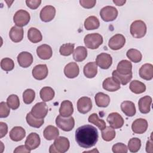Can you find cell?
<instances>
[{"label": "cell", "instance_id": "25", "mask_svg": "<svg viewBox=\"0 0 153 153\" xmlns=\"http://www.w3.org/2000/svg\"><path fill=\"white\" fill-rule=\"evenodd\" d=\"M9 136L12 140L19 142L22 140L25 137L26 131L20 126H16L11 130Z\"/></svg>", "mask_w": 153, "mask_h": 153}, {"label": "cell", "instance_id": "1", "mask_svg": "<svg viewBox=\"0 0 153 153\" xmlns=\"http://www.w3.org/2000/svg\"><path fill=\"white\" fill-rule=\"evenodd\" d=\"M99 134L96 127L91 125H84L75 131V140L78 145L84 148H90L96 145Z\"/></svg>", "mask_w": 153, "mask_h": 153}, {"label": "cell", "instance_id": "46", "mask_svg": "<svg viewBox=\"0 0 153 153\" xmlns=\"http://www.w3.org/2000/svg\"><path fill=\"white\" fill-rule=\"evenodd\" d=\"M112 151L114 153H127L128 148L123 143H117L112 146Z\"/></svg>", "mask_w": 153, "mask_h": 153}, {"label": "cell", "instance_id": "32", "mask_svg": "<svg viewBox=\"0 0 153 153\" xmlns=\"http://www.w3.org/2000/svg\"><path fill=\"white\" fill-rule=\"evenodd\" d=\"M99 26V20L98 18L94 16L88 17L84 21V27L88 30L97 29Z\"/></svg>", "mask_w": 153, "mask_h": 153}, {"label": "cell", "instance_id": "15", "mask_svg": "<svg viewBox=\"0 0 153 153\" xmlns=\"http://www.w3.org/2000/svg\"><path fill=\"white\" fill-rule=\"evenodd\" d=\"M148 126V122L145 119L137 118L131 124V129L134 133L142 134L146 131Z\"/></svg>", "mask_w": 153, "mask_h": 153}, {"label": "cell", "instance_id": "37", "mask_svg": "<svg viewBox=\"0 0 153 153\" xmlns=\"http://www.w3.org/2000/svg\"><path fill=\"white\" fill-rule=\"evenodd\" d=\"M26 120L27 123L31 127L35 128H39L42 126L44 123V119H39L34 117L31 112L27 114L26 117Z\"/></svg>", "mask_w": 153, "mask_h": 153}, {"label": "cell", "instance_id": "6", "mask_svg": "<svg viewBox=\"0 0 153 153\" xmlns=\"http://www.w3.org/2000/svg\"><path fill=\"white\" fill-rule=\"evenodd\" d=\"M117 9L112 6H106L102 8L100 11V16L102 19L106 22H112L118 16Z\"/></svg>", "mask_w": 153, "mask_h": 153}, {"label": "cell", "instance_id": "7", "mask_svg": "<svg viewBox=\"0 0 153 153\" xmlns=\"http://www.w3.org/2000/svg\"><path fill=\"white\" fill-rule=\"evenodd\" d=\"M29 13L24 10H19L16 12L13 16V21L16 25L19 27L26 26L30 21Z\"/></svg>", "mask_w": 153, "mask_h": 153}, {"label": "cell", "instance_id": "31", "mask_svg": "<svg viewBox=\"0 0 153 153\" xmlns=\"http://www.w3.org/2000/svg\"><path fill=\"white\" fill-rule=\"evenodd\" d=\"M27 38L32 43H38L42 41L41 32L35 27H30L27 31Z\"/></svg>", "mask_w": 153, "mask_h": 153}, {"label": "cell", "instance_id": "44", "mask_svg": "<svg viewBox=\"0 0 153 153\" xmlns=\"http://www.w3.org/2000/svg\"><path fill=\"white\" fill-rule=\"evenodd\" d=\"M35 97V92L33 90L28 88L24 91L23 93V102L26 104H30L33 102Z\"/></svg>", "mask_w": 153, "mask_h": 153}, {"label": "cell", "instance_id": "50", "mask_svg": "<svg viewBox=\"0 0 153 153\" xmlns=\"http://www.w3.org/2000/svg\"><path fill=\"white\" fill-rule=\"evenodd\" d=\"M8 132V126L5 123L0 122V138L5 136Z\"/></svg>", "mask_w": 153, "mask_h": 153}, {"label": "cell", "instance_id": "35", "mask_svg": "<svg viewBox=\"0 0 153 153\" xmlns=\"http://www.w3.org/2000/svg\"><path fill=\"white\" fill-rule=\"evenodd\" d=\"M129 88L131 92L135 94H141L146 90V86L145 84L138 80H133L131 81Z\"/></svg>", "mask_w": 153, "mask_h": 153}, {"label": "cell", "instance_id": "13", "mask_svg": "<svg viewBox=\"0 0 153 153\" xmlns=\"http://www.w3.org/2000/svg\"><path fill=\"white\" fill-rule=\"evenodd\" d=\"M107 121L113 128H120L123 127L124 121L121 115L118 112H112L107 117Z\"/></svg>", "mask_w": 153, "mask_h": 153}, {"label": "cell", "instance_id": "27", "mask_svg": "<svg viewBox=\"0 0 153 153\" xmlns=\"http://www.w3.org/2000/svg\"><path fill=\"white\" fill-rule=\"evenodd\" d=\"M84 75L88 78H93L97 75V65L96 62H91L87 63L83 69Z\"/></svg>", "mask_w": 153, "mask_h": 153}, {"label": "cell", "instance_id": "12", "mask_svg": "<svg viewBox=\"0 0 153 153\" xmlns=\"http://www.w3.org/2000/svg\"><path fill=\"white\" fill-rule=\"evenodd\" d=\"M56 9L52 5H46L43 7L39 14L41 20L44 22H49L55 17Z\"/></svg>", "mask_w": 153, "mask_h": 153}, {"label": "cell", "instance_id": "22", "mask_svg": "<svg viewBox=\"0 0 153 153\" xmlns=\"http://www.w3.org/2000/svg\"><path fill=\"white\" fill-rule=\"evenodd\" d=\"M151 97L149 96H145L141 97L138 102V107L139 111L142 114H148L151 110Z\"/></svg>", "mask_w": 153, "mask_h": 153}, {"label": "cell", "instance_id": "21", "mask_svg": "<svg viewBox=\"0 0 153 153\" xmlns=\"http://www.w3.org/2000/svg\"><path fill=\"white\" fill-rule=\"evenodd\" d=\"M36 54L40 59L43 60H48L52 56V48L47 44L41 45L38 47L36 49Z\"/></svg>", "mask_w": 153, "mask_h": 153}, {"label": "cell", "instance_id": "49", "mask_svg": "<svg viewBox=\"0 0 153 153\" xmlns=\"http://www.w3.org/2000/svg\"><path fill=\"white\" fill-rule=\"evenodd\" d=\"M41 0H26V4L27 6L32 10L36 9L41 4Z\"/></svg>", "mask_w": 153, "mask_h": 153}, {"label": "cell", "instance_id": "28", "mask_svg": "<svg viewBox=\"0 0 153 153\" xmlns=\"http://www.w3.org/2000/svg\"><path fill=\"white\" fill-rule=\"evenodd\" d=\"M117 71L121 74L128 75L132 73V64L127 60H122L118 63Z\"/></svg>", "mask_w": 153, "mask_h": 153}, {"label": "cell", "instance_id": "2", "mask_svg": "<svg viewBox=\"0 0 153 153\" xmlns=\"http://www.w3.org/2000/svg\"><path fill=\"white\" fill-rule=\"evenodd\" d=\"M70 143L68 138L63 136L57 137L53 144L49 148L50 153H64L68 151Z\"/></svg>", "mask_w": 153, "mask_h": 153}, {"label": "cell", "instance_id": "4", "mask_svg": "<svg viewBox=\"0 0 153 153\" xmlns=\"http://www.w3.org/2000/svg\"><path fill=\"white\" fill-rule=\"evenodd\" d=\"M84 42L87 48L94 50L103 43V37L98 33H90L85 36Z\"/></svg>", "mask_w": 153, "mask_h": 153}, {"label": "cell", "instance_id": "18", "mask_svg": "<svg viewBox=\"0 0 153 153\" xmlns=\"http://www.w3.org/2000/svg\"><path fill=\"white\" fill-rule=\"evenodd\" d=\"M17 62L21 67L25 68H27L30 66L33 62V56L29 52H21L17 56Z\"/></svg>", "mask_w": 153, "mask_h": 153}, {"label": "cell", "instance_id": "14", "mask_svg": "<svg viewBox=\"0 0 153 153\" xmlns=\"http://www.w3.org/2000/svg\"><path fill=\"white\" fill-rule=\"evenodd\" d=\"M48 73V68L45 64H39L36 65L32 69V75L37 80H42L45 79Z\"/></svg>", "mask_w": 153, "mask_h": 153}, {"label": "cell", "instance_id": "39", "mask_svg": "<svg viewBox=\"0 0 153 153\" xmlns=\"http://www.w3.org/2000/svg\"><path fill=\"white\" fill-rule=\"evenodd\" d=\"M127 57L133 62L138 63L142 60V55L141 53L136 49L130 48L126 53Z\"/></svg>", "mask_w": 153, "mask_h": 153}, {"label": "cell", "instance_id": "10", "mask_svg": "<svg viewBox=\"0 0 153 153\" xmlns=\"http://www.w3.org/2000/svg\"><path fill=\"white\" fill-rule=\"evenodd\" d=\"M96 63L101 69H107L112 65V58L109 54L102 53L97 56Z\"/></svg>", "mask_w": 153, "mask_h": 153}, {"label": "cell", "instance_id": "48", "mask_svg": "<svg viewBox=\"0 0 153 153\" xmlns=\"http://www.w3.org/2000/svg\"><path fill=\"white\" fill-rule=\"evenodd\" d=\"M96 1L95 0H80L79 4L80 5L87 9L91 8L94 7L96 5Z\"/></svg>", "mask_w": 153, "mask_h": 153}, {"label": "cell", "instance_id": "33", "mask_svg": "<svg viewBox=\"0 0 153 153\" xmlns=\"http://www.w3.org/2000/svg\"><path fill=\"white\" fill-rule=\"evenodd\" d=\"M87 56V48L84 46L77 47L73 53V58L76 62H82Z\"/></svg>", "mask_w": 153, "mask_h": 153}, {"label": "cell", "instance_id": "42", "mask_svg": "<svg viewBox=\"0 0 153 153\" xmlns=\"http://www.w3.org/2000/svg\"><path fill=\"white\" fill-rule=\"evenodd\" d=\"M74 44L66 43L60 46L59 48V53L62 56H68L74 53Z\"/></svg>", "mask_w": 153, "mask_h": 153}, {"label": "cell", "instance_id": "24", "mask_svg": "<svg viewBox=\"0 0 153 153\" xmlns=\"http://www.w3.org/2000/svg\"><path fill=\"white\" fill-rule=\"evenodd\" d=\"M74 112L72 103L68 100H63L61 103L59 108V114L63 117H71Z\"/></svg>", "mask_w": 153, "mask_h": 153}, {"label": "cell", "instance_id": "30", "mask_svg": "<svg viewBox=\"0 0 153 153\" xmlns=\"http://www.w3.org/2000/svg\"><path fill=\"white\" fill-rule=\"evenodd\" d=\"M59 134V131L57 128L51 125L47 126L43 131L44 137L48 140L55 139L57 137H58Z\"/></svg>", "mask_w": 153, "mask_h": 153}, {"label": "cell", "instance_id": "23", "mask_svg": "<svg viewBox=\"0 0 153 153\" xmlns=\"http://www.w3.org/2000/svg\"><path fill=\"white\" fill-rule=\"evenodd\" d=\"M24 31L21 27L17 26H13L9 32V36L11 40L14 42H19L23 38Z\"/></svg>", "mask_w": 153, "mask_h": 153}, {"label": "cell", "instance_id": "52", "mask_svg": "<svg viewBox=\"0 0 153 153\" xmlns=\"http://www.w3.org/2000/svg\"><path fill=\"white\" fill-rule=\"evenodd\" d=\"M152 140L151 139V136L149 140H148L146 145V151L147 152H152Z\"/></svg>", "mask_w": 153, "mask_h": 153}, {"label": "cell", "instance_id": "45", "mask_svg": "<svg viewBox=\"0 0 153 153\" xmlns=\"http://www.w3.org/2000/svg\"><path fill=\"white\" fill-rule=\"evenodd\" d=\"M1 67L2 69L7 72L12 71L14 68V61L10 58H4L1 61Z\"/></svg>", "mask_w": 153, "mask_h": 153}, {"label": "cell", "instance_id": "8", "mask_svg": "<svg viewBox=\"0 0 153 153\" xmlns=\"http://www.w3.org/2000/svg\"><path fill=\"white\" fill-rule=\"evenodd\" d=\"M48 111V108L47 104L44 102H38L36 103L31 109L32 115L39 119H44L46 117Z\"/></svg>", "mask_w": 153, "mask_h": 153}, {"label": "cell", "instance_id": "11", "mask_svg": "<svg viewBox=\"0 0 153 153\" xmlns=\"http://www.w3.org/2000/svg\"><path fill=\"white\" fill-rule=\"evenodd\" d=\"M92 106V101L88 97H82L77 102V109L79 112L82 114L88 113L91 109Z\"/></svg>", "mask_w": 153, "mask_h": 153}, {"label": "cell", "instance_id": "41", "mask_svg": "<svg viewBox=\"0 0 153 153\" xmlns=\"http://www.w3.org/2000/svg\"><path fill=\"white\" fill-rule=\"evenodd\" d=\"M141 147V140L137 137H133L128 142V149L131 152H137Z\"/></svg>", "mask_w": 153, "mask_h": 153}, {"label": "cell", "instance_id": "53", "mask_svg": "<svg viewBox=\"0 0 153 153\" xmlns=\"http://www.w3.org/2000/svg\"><path fill=\"white\" fill-rule=\"evenodd\" d=\"M126 1L123 0V1H119V0H114L113 2L117 6H123L125 3Z\"/></svg>", "mask_w": 153, "mask_h": 153}, {"label": "cell", "instance_id": "38", "mask_svg": "<svg viewBox=\"0 0 153 153\" xmlns=\"http://www.w3.org/2000/svg\"><path fill=\"white\" fill-rule=\"evenodd\" d=\"M88 121L89 123L96 126L100 130H102L103 129H104L106 127L105 121L102 119H100L98 117L97 114L96 113L91 114L88 117Z\"/></svg>", "mask_w": 153, "mask_h": 153}, {"label": "cell", "instance_id": "3", "mask_svg": "<svg viewBox=\"0 0 153 153\" xmlns=\"http://www.w3.org/2000/svg\"><path fill=\"white\" fill-rule=\"evenodd\" d=\"M146 30L145 23L140 20L134 21L130 25V33L135 38H143L146 35Z\"/></svg>", "mask_w": 153, "mask_h": 153}, {"label": "cell", "instance_id": "43", "mask_svg": "<svg viewBox=\"0 0 153 153\" xmlns=\"http://www.w3.org/2000/svg\"><path fill=\"white\" fill-rule=\"evenodd\" d=\"M7 103L11 109L16 110L20 106L19 98L16 94H11L7 99Z\"/></svg>", "mask_w": 153, "mask_h": 153}, {"label": "cell", "instance_id": "17", "mask_svg": "<svg viewBox=\"0 0 153 153\" xmlns=\"http://www.w3.org/2000/svg\"><path fill=\"white\" fill-rule=\"evenodd\" d=\"M102 87L104 90L111 92L117 91L121 87L120 83L113 76L106 78L102 83Z\"/></svg>", "mask_w": 153, "mask_h": 153}, {"label": "cell", "instance_id": "20", "mask_svg": "<svg viewBox=\"0 0 153 153\" xmlns=\"http://www.w3.org/2000/svg\"><path fill=\"white\" fill-rule=\"evenodd\" d=\"M139 76L145 80H151L153 78V66L151 63L143 65L139 71Z\"/></svg>", "mask_w": 153, "mask_h": 153}, {"label": "cell", "instance_id": "5", "mask_svg": "<svg viewBox=\"0 0 153 153\" xmlns=\"http://www.w3.org/2000/svg\"><path fill=\"white\" fill-rule=\"evenodd\" d=\"M56 126L65 131L72 130L75 126V120L72 117H63L60 115H57L56 118Z\"/></svg>", "mask_w": 153, "mask_h": 153}, {"label": "cell", "instance_id": "51", "mask_svg": "<svg viewBox=\"0 0 153 153\" xmlns=\"http://www.w3.org/2000/svg\"><path fill=\"white\" fill-rule=\"evenodd\" d=\"M30 152V150L27 148V147L25 145H20L19 146H17L14 151V153H29Z\"/></svg>", "mask_w": 153, "mask_h": 153}, {"label": "cell", "instance_id": "29", "mask_svg": "<svg viewBox=\"0 0 153 153\" xmlns=\"http://www.w3.org/2000/svg\"><path fill=\"white\" fill-rule=\"evenodd\" d=\"M94 99L96 104L98 107L106 108L110 103L109 96L102 92H99L96 94Z\"/></svg>", "mask_w": 153, "mask_h": 153}, {"label": "cell", "instance_id": "47", "mask_svg": "<svg viewBox=\"0 0 153 153\" xmlns=\"http://www.w3.org/2000/svg\"><path fill=\"white\" fill-rule=\"evenodd\" d=\"M10 108L8 106L7 103H5V102H1L0 103V117H7L10 112Z\"/></svg>", "mask_w": 153, "mask_h": 153}, {"label": "cell", "instance_id": "40", "mask_svg": "<svg viewBox=\"0 0 153 153\" xmlns=\"http://www.w3.org/2000/svg\"><path fill=\"white\" fill-rule=\"evenodd\" d=\"M115 137V131L111 126H106V127L102 130V137L106 142L112 140Z\"/></svg>", "mask_w": 153, "mask_h": 153}, {"label": "cell", "instance_id": "34", "mask_svg": "<svg viewBox=\"0 0 153 153\" xmlns=\"http://www.w3.org/2000/svg\"><path fill=\"white\" fill-rule=\"evenodd\" d=\"M54 91L50 87H44L42 88L39 92L41 99L43 102H48L51 100L54 97Z\"/></svg>", "mask_w": 153, "mask_h": 153}, {"label": "cell", "instance_id": "16", "mask_svg": "<svg viewBox=\"0 0 153 153\" xmlns=\"http://www.w3.org/2000/svg\"><path fill=\"white\" fill-rule=\"evenodd\" d=\"M41 143L40 137L36 133H30L25 140V146L29 150L37 148Z\"/></svg>", "mask_w": 153, "mask_h": 153}, {"label": "cell", "instance_id": "26", "mask_svg": "<svg viewBox=\"0 0 153 153\" xmlns=\"http://www.w3.org/2000/svg\"><path fill=\"white\" fill-rule=\"evenodd\" d=\"M121 109L122 112L127 117H133L136 114V107L133 102L126 100L121 103Z\"/></svg>", "mask_w": 153, "mask_h": 153}, {"label": "cell", "instance_id": "36", "mask_svg": "<svg viewBox=\"0 0 153 153\" xmlns=\"http://www.w3.org/2000/svg\"><path fill=\"white\" fill-rule=\"evenodd\" d=\"M112 76L115 78L122 85H126L130 81L132 78V73L128 75H123L118 72L117 70H114L112 72Z\"/></svg>", "mask_w": 153, "mask_h": 153}, {"label": "cell", "instance_id": "9", "mask_svg": "<svg viewBox=\"0 0 153 153\" xmlns=\"http://www.w3.org/2000/svg\"><path fill=\"white\" fill-rule=\"evenodd\" d=\"M126 43V38L122 34H116L109 40L108 46L113 50H118L123 47Z\"/></svg>", "mask_w": 153, "mask_h": 153}, {"label": "cell", "instance_id": "19", "mask_svg": "<svg viewBox=\"0 0 153 153\" xmlns=\"http://www.w3.org/2000/svg\"><path fill=\"white\" fill-rule=\"evenodd\" d=\"M79 73L78 65L75 62H70L67 64L64 68V74L69 78L76 77Z\"/></svg>", "mask_w": 153, "mask_h": 153}]
</instances>
